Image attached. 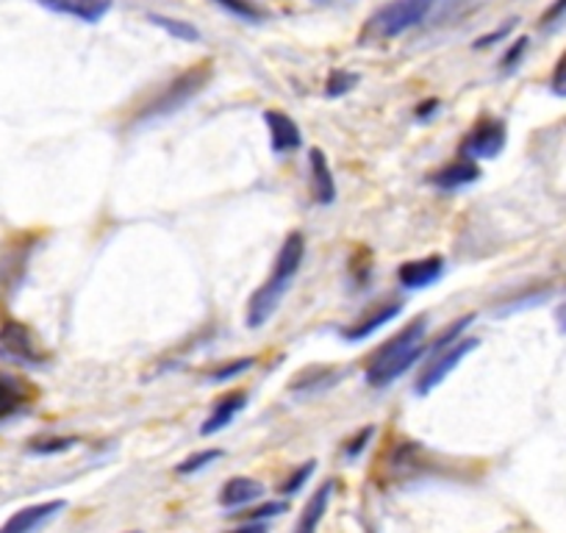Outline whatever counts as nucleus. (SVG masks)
Returning a JSON list of instances; mask_svg holds the SVG:
<instances>
[{"label": "nucleus", "mask_w": 566, "mask_h": 533, "mask_svg": "<svg viewBox=\"0 0 566 533\" xmlns=\"http://www.w3.org/2000/svg\"><path fill=\"white\" fill-rule=\"evenodd\" d=\"M303 255H306V237L301 231H292L290 237L283 239L281 250L275 255V264L270 270V279L259 286V290L250 295L248 301V325L250 328H261V325L270 323V317L275 314L277 303L283 301V295L290 292L292 281L301 273Z\"/></svg>", "instance_id": "1"}, {"label": "nucleus", "mask_w": 566, "mask_h": 533, "mask_svg": "<svg viewBox=\"0 0 566 533\" xmlns=\"http://www.w3.org/2000/svg\"><path fill=\"white\" fill-rule=\"evenodd\" d=\"M424 336H428V317H417L395 334L391 339H386L384 345L375 351V356L367 364V384L375 389H384V386L395 384L402 373L417 364V358L424 353Z\"/></svg>", "instance_id": "2"}, {"label": "nucleus", "mask_w": 566, "mask_h": 533, "mask_svg": "<svg viewBox=\"0 0 566 533\" xmlns=\"http://www.w3.org/2000/svg\"><path fill=\"white\" fill-rule=\"evenodd\" d=\"M209 81H211V64L209 62L192 64V67L184 70L181 75H176L170 84L161 86V90L156 92V95L150 97L139 112H136L134 119L136 123H154V119L170 117V114H176L178 108L187 106L192 97H198L200 92L209 86Z\"/></svg>", "instance_id": "3"}, {"label": "nucleus", "mask_w": 566, "mask_h": 533, "mask_svg": "<svg viewBox=\"0 0 566 533\" xmlns=\"http://www.w3.org/2000/svg\"><path fill=\"white\" fill-rule=\"evenodd\" d=\"M442 0H391L386 7H380L378 12L369 20V31L380 40H395V36L406 34V31L417 29L419 23L431 18L439 9Z\"/></svg>", "instance_id": "4"}, {"label": "nucleus", "mask_w": 566, "mask_h": 533, "mask_svg": "<svg viewBox=\"0 0 566 533\" xmlns=\"http://www.w3.org/2000/svg\"><path fill=\"white\" fill-rule=\"evenodd\" d=\"M0 358L20 364V367H42L48 362L34 331L20 320H7L0 325Z\"/></svg>", "instance_id": "5"}, {"label": "nucleus", "mask_w": 566, "mask_h": 533, "mask_svg": "<svg viewBox=\"0 0 566 533\" xmlns=\"http://www.w3.org/2000/svg\"><path fill=\"white\" fill-rule=\"evenodd\" d=\"M481 345V342L475 339V336H464V339H459L455 345L444 347L442 353H437V356H431V362H428V367L422 369V375L417 378V384H413V391H417L419 397L431 395L433 389H437L439 384H442L444 378H448L450 373H453L455 367H459L461 362H464L467 356H470L475 347Z\"/></svg>", "instance_id": "6"}, {"label": "nucleus", "mask_w": 566, "mask_h": 533, "mask_svg": "<svg viewBox=\"0 0 566 533\" xmlns=\"http://www.w3.org/2000/svg\"><path fill=\"white\" fill-rule=\"evenodd\" d=\"M505 139H509V130L505 123L497 117H481L470 128V134L461 143L459 156H467L472 161L481 159H497L505 148Z\"/></svg>", "instance_id": "7"}, {"label": "nucleus", "mask_w": 566, "mask_h": 533, "mask_svg": "<svg viewBox=\"0 0 566 533\" xmlns=\"http://www.w3.org/2000/svg\"><path fill=\"white\" fill-rule=\"evenodd\" d=\"M64 509H67V500H48V503L25 505V509L14 511V514L0 525V533H36Z\"/></svg>", "instance_id": "8"}, {"label": "nucleus", "mask_w": 566, "mask_h": 533, "mask_svg": "<svg viewBox=\"0 0 566 533\" xmlns=\"http://www.w3.org/2000/svg\"><path fill=\"white\" fill-rule=\"evenodd\" d=\"M400 309H402V301H395V297L375 303V306L367 309V312H364L361 317L356 320V323L347 325V328L342 331V339H345V342L367 339V336H373L375 331H380L384 325H389L391 320L400 314Z\"/></svg>", "instance_id": "9"}, {"label": "nucleus", "mask_w": 566, "mask_h": 533, "mask_svg": "<svg viewBox=\"0 0 566 533\" xmlns=\"http://www.w3.org/2000/svg\"><path fill=\"white\" fill-rule=\"evenodd\" d=\"M444 275V259L442 255H424V259H413L400 264L397 270V284L402 290H424L433 286Z\"/></svg>", "instance_id": "10"}, {"label": "nucleus", "mask_w": 566, "mask_h": 533, "mask_svg": "<svg viewBox=\"0 0 566 533\" xmlns=\"http://www.w3.org/2000/svg\"><path fill=\"white\" fill-rule=\"evenodd\" d=\"M264 123L266 128H270V143L275 154H292V150H297L303 145L301 128H297V123L290 114L270 108V112L264 114Z\"/></svg>", "instance_id": "11"}, {"label": "nucleus", "mask_w": 566, "mask_h": 533, "mask_svg": "<svg viewBox=\"0 0 566 533\" xmlns=\"http://www.w3.org/2000/svg\"><path fill=\"white\" fill-rule=\"evenodd\" d=\"M478 178H481V167H478V161L467 159V156H459V159H453L450 165H444L442 170L433 173L431 184L433 187L444 189V192H453V189L470 187V184H475Z\"/></svg>", "instance_id": "12"}, {"label": "nucleus", "mask_w": 566, "mask_h": 533, "mask_svg": "<svg viewBox=\"0 0 566 533\" xmlns=\"http://www.w3.org/2000/svg\"><path fill=\"white\" fill-rule=\"evenodd\" d=\"M244 406H248V391L244 389L228 391L226 397H220V400H217V406L211 409V415L206 417V422L200 426V433H203V437H211V433L228 428L233 422V417H237Z\"/></svg>", "instance_id": "13"}, {"label": "nucleus", "mask_w": 566, "mask_h": 533, "mask_svg": "<svg viewBox=\"0 0 566 533\" xmlns=\"http://www.w3.org/2000/svg\"><path fill=\"white\" fill-rule=\"evenodd\" d=\"M31 397H34L31 384H25L18 375L0 373V420H7V417L25 409L31 404Z\"/></svg>", "instance_id": "14"}, {"label": "nucleus", "mask_w": 566, "mask_h": 533, "mask_svg": "<svg viewBox=\"0 0 566 533\" xmlns=\"http://www.w3.org/2000/svg\"><path fill=\"white\" fill-rule=\"evenodd\" d=\"M308 170H312V195L319 206H331L336 200V181L328 159L319 148L308 150Z\"/></svg>", "instance_id": "15"}, {"label": "nucleus", "mask_w": 566, "mask_h": 533, "mask_svg": "<svg viewBox=\"0 0 566 533\" xmlns=\"http://www.w3.org/2000/svg\"><path fill=\"white\" fill-rule=\"evenodd\" d=\"M40 3L45 9H51V12L84 20V23H97V20L106 18L108 9H112L108 0H40Z\"/></svg>", "instance_id": "16"}, {"label": "nucleus", "mask_w": 566, "mask_h": 533, "mask_svg": "<svg viewBox=\"0 0 566 533\" xmlns=\"http://www.w3.org/2000/svg\"><path fill=\"white\" fill-rule=\"evenodd\" d=\"M259 498H264V483L255 481V478L239 475L222 483L220 505L222 509H242V505L255 503Z\"/></svg>", "instance_id": "17"}, {"label": "nucleus", "mask_w": 566, "mask_h": 533, "mask_svg": "<svg viewBox=\"0 0 566 533\" xmlns=\"http://www.w3.org/2000/svg\"><path fill=\"white\" fill-rule=\"evenodd\" d=\"M331 494H334V481L323 483V487H319L317 492L312 494L308 505H306V509H303L301 520H297L295 533H317V525H319V522H323L325 511H328Z\"/></svg>", "instance_id": "18"}, {"label": "nucleus", "mask_w": 566, "mask_h": 533, "mask_svg": "<svg viewBox=\"0 0 566 533\" xmlns=\"http://www.w3.org/2000/svg\"><path fill=\"white\" fill-rule=\"evenodd\" d=\"M148 20L154 25H159V29H165L170 36H176V40H184V42H198L200 40V31L195 29V25L184 23V20L165 18V14H148Z\"/></svg>", "instance_id": "19"}, {"label": "nucleus", "mask_w": 566, "mask_h": 533, "mask_svg": "<svg viewBox=\"0 0 566 533\" xmlns=\"http://www.w3.org/2000/svg\"><path fill=\"white\" fill-rule=\"evenodd\" d=\"M472 323H475V314H467V317H459V320H453V323H450L448 328H444V334L439 336L437 342H433V347H431V356H437V353H442L444 347H450V345H455V342H459V339H464L467 328H470Z\"/></svg>", "instance_id": "20"}, {"label": "nucleus", "mask_w": 566, "mask_h": 533, "mask_svg": "<svg viewBox=\"0 0 566 533\" xmlns=\"http://www.w3.org/2000/svg\"><path fill=\"white\" fill-rule=\"evenodd\" d=\"M217 459H222V450H200V453H192L189 459H184L176 470L178 475H192V472H200L203 467H209L211 461Z\"/></svg>", "instance_id": "21"}, {"label": "nucleus", "mask_w": 566, "mask_h": 533, "mask_svg": "<svg viewBox=\"0 0 566 533\" xmlns=\"http://www.w3.org/2000/svg\"><path fill=\"white\" fill-rule=\"evenodd\" d=\"M253 364V358H231V362H226L222 367H217L214 373H211V380H214V384H226V380L239 378L242 373H248Z\"/></svg>", "instance_id": "22"}, {"label": "nucleus", "mask_w": 566, "mask_h": 533, "mask_svg": "<svg viewBox=\"0 0 566 533\" xmlns=\"http://www.w3.org/2000/svg\"><path fill=\"white\" fill-rule=\"evenodd\" d=\"M75 445L73 437H53V439H34V442L29 445L31 453L36 456H53V453H64V450H70Z\"/></svg>", "instance_id": "23"}, {"label": "nucleus", "mask_w": 566, "mask_h": 533, "mask_svg": "<svg viewBox=\"0 0 566 533\" xmlns=\"http://www.w3.org/2000/svg\"><path fill=\"white\" fill-rule=\"evenodd\" d=\"M214 3H220L222 9H228V12L237 14V18L248 20V23H259V20H264V12L255 9L253 3H248V0H214Z\"/></svg>", "instance_id": "24"}, {"label": "nucleus", "mask_w": 566, "mask_h": 533, "mask_svg": "<svg viewBox=\"0 0 566 533\" xmlns=\"http://www.w3.org/2000/svg\"><path fill=\"white\" fill-rule=\"evenodd\" d=\"M356 81H358L356 75L345 73V70H334L328 79V86H325V92H328L331 97H339V95H345V92H350L353 86H356Z\"/></svg>", "instance_id": "25"}, {"label": "nucleus", "mask_w": 566, "mask_h": 533, "mask_svg": "<svg viewBox=\"0 0 566 533\" xmlns=\"http://www.w3.org/2000/svg\"><path fill=\"white\" fill-rule=\"evenodd\" d=\"M314 467H317V461H308V464L297 467L295 475H292L290 481H286V483H281V492H283V494H295V492H301L303 483H306L308 478L314 475Z\"/></svg>", "instance_id": "26"}, {"label": "nucleus", "mask_w": 566, "mask_h": 533, "mask_svg": "<svg viewBox=\"0 0 566 533\" xmlns=\"http://www.w3.org/2000/svg\"><path fill=\"white\" fill-rule=\"evenodd\" d=\"M549 90H553L558 97H566V51L560 53V59H558V62H555L553 81H549Z\"/></svg>", "instance_id": "27"}, {"label": "nucleus", "mask_w": 566, "mask_h": 533, "mask_svg": "<svg viewBox=\"0 0 566 533\" xmlns=\"http://www.w3.org/2000/svg\"><path fill=\"white\" fill-rule=\"evenodd\" d=\"M281 511H286V503H264V505H259V509L250 511L248 520L250 522H264V520H270V516H277Z\"/></svg>", "instance_id": "28"}, {"label": "nucleus", "mask_w": 566, "mask_h": 533, "mask_svg": "<svg viewBox=\"0 0 566 533\" xmlns=\"http://www.w3.org/2000/svg\"><path fill=\"white\" fill-rule=\"evenodd\" d=\"M373 437H375V428H373V426L364 428V431L358 433V437L353 439V442H347V456H350V459H356V456H361V450L367 448L369 442H373Z\"/></svg>", "instance_id": "29"}, {"label": "nucleus", "mask_w": 566, "mask_h": 533, "mask_svg": "<svg viewBox=\"0 0 566 533\" xmlns=\"http://www.w3.org/2000/svg\"><path fill=\"white\" fill-rule=\"evenodd\" d=\"M566 14V0H555L553 7L547 9V12H544V18H542V25H553L555 20L558 18H564Z\"/></svg>", "instance_id": "30"}, {"label": "nucleus", "mask_w": 566, "mask_h": 533, "mask_svg": "<svg viewBox=\"0 0 566 533\" xmlns=\"http://www.w3.org/2000/svg\"><path fill=\"white\" fill-rule=\"evenodd\" d=\"M525 48H527V40L514 42V48H511V51H509V56L503 59V67H505V70L514 67V62H520V56H522V53H525Z\"/></svg>", "instance_id": "31"}, {"label": "nucleus", "mask_w": 566, "mask_h": 533, "mask_svg": "<svg viewBox=\"0 0 566 533\" xmlns=\"http://www.w3.org/2000/svg\"><path fill=\"white\" fill-rule=\"evenodd\" d=\"M231 533H266V525L264 522H248V525L237 527V531H231Z\"/></svg>", "instance_id": "32"}, {"label": "nucleus", "mask_w": 566, "mask_h": 533, "mask_svg": "<svg viewBox=\"0 0 566 533\" xmlns=\"http://www.w3.org/2000/svg\"><path fill=\"white\" fill-rule=\"evenodd\" d=\"M433 108H439V101H428V103H422V106L417 108V117L419 119H428L433 114Z\"/></svg>", "instance_id": "33"}, {"label": "nucleus", "mask_w": 566, "mask_h": 533, "mask_svg": "<svg viewBox=\"0 0 566 533\" xmlns=\"http://www.w3.org/2000/svg\"><path fill=\"white\" fill-rule=\"evenodd\" d=\"M555 323H558V328L566 334V303H560L558 312H555Z\"/></svg>", "instance_id": "34"}, {"label": "nucleus", "mask_w": 566, "mask_h": 533, "mask_svg": "<svg viewBox=\"0 0 566 533\" xmlns=\"http://www.w3.org/2000/svg\"><path fill=\"white\" fill-rule=\"evenodd\" d=\"M319 3H325V0H319Z\"/></svg>", "instance_id": "35"}, {"label": "nucleus", "mask_w": 566, "mask_h": 533, "mask_svg": "<svg viewBox=\"0 0 566 533\" xmlns=\"http://www.w3.org/2000/svg\"><path fill=\"white\" fill-rule=\"evenodd\" d=\"M134 533H139V531H134Z\"/></svg>", "instance_id": "36"}]
</instances>
